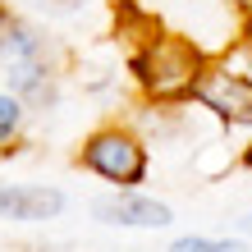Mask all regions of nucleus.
Returning <instances> with one entry per match:
<instances>
[{"label": "nucleus", "instance_id": "f257e3e1", "mask_svg": "<svg viewBox=\"0 0 252 252\" xmlns=\"http://www.w3.org/2000/svg\"><path fill=\"white\" fill-rule=\"evenodd\" d=\"M206 64H211V55L202 51V41H192L184 32H165V28H156L138 46H128V60H124L138 96L152 101V106L192 101V87L206 73Z\"/></svg>", "mask_w": 252, "mask_h": 252}, {"label": "nucleus", "instance_id": "f03ea898", "mask_svg": "<svg viewBox=\"0 0 252 252\" xmlns=\"http://www.w3.org/2000/svg\"><path fill=\"white\" fill-rule=\"evenodd\" d=\"M78 165L110 188H138L152 174V142L133 124H96L78 147Z\"/></svg>", "mask_w": 252, "mask_h": 252}, {"label": "nucleus", "instance_id": "7ed1b4c3", "mask_svg": "<svg viewBox=\"0 0 252 252\" xmlns=\"http://www.w3.org/2000/svg\"><path fill=\"white\" fill-rule=\"evenodd\" d=\"M192 106H202L225 128H252V69L234 60H211L192 87Z\"/></svg>", "mask_w": 252, "mask_h": 252}, {"label": "nucleus", "instance_id": "20e7f679", "mask_svg": "<svg viewBox=\"0 0 252 252\" xmlns=\"http://www.w3.org/2000/svg\"><path fill=\"white\" fill-rule=\"evenodd\" d=\"M92 220L110 229H170L174 211L170 202H160L142 188H110L92 202Z\"/></svg>", "mask_w": 252, "mask_h": 252}, {"label": "nucleus", "instance_id": "39448f33", "mask_svg": "<svg viewBox=\"0 0 252 252\" xmlns=\"http://www.w3.org/2000/svg\"><path fill=\"white\" fill-rule=\"evenodd\" d=\"M64 211V192L51 184H0V220L41 225Z\"/></svg>", "mask_w": 252, "mask_h": 252}, {"label": "nucleus", "instance_id": "423d86ee", "mask_svg": "<svg viewBox=\"0 0 252 252\" xmlns=\"http://www.w3.org/2000/svg\"><path fill=\"white\" fill-rule=\"evenodd\" d=\"M156 14H147V9H138L133 5V0H120V5H115V37H124L128 46H138V41H147L156 32Z\"/></svg>", "mask_w": 252, "mask_h": 252}, {"label": "nucleus", "instance_id": "0eeeda50", "mask_svg": "<svg viewBox=\"0 0 252 252\" xmlns=\"http://www.w3.org/2000/svg\"><path fill=\"white\" fill-rule=\"evenodd\" d=\"M28 124V106L23 96H14L9 87L0 92V152H9V142H19V133Z\"/></svg>", "mask_w": 252, "mask_h": 252}, {"label": "nucleus", "instance_id": "6e6552de", "mask_svg": "<svg viewBox=\"0 0 252 252\" xmlns=\"http://www.w3.org/2000/svg\"><path fill=\"white\" fill-rule=\"evenodd\" d=\"M19 5H28L32 14H41V19H78L92 0H19Z\"/></svg>", "mask_w": 252, "mask_h": 252}, {"label": "nucleus", "instance_id": "1a4fd4ad", "mask_svg": "<svg viewBox=\"0 0 252 252\" xmlns=\"http://www.w3.org/2000/svg\"><path fill=\"white\" fill-rule=\"evenodd\" d=\"M220 239H211V234H179L165 252H216Z\"/></svg>", "mask_w": 252, "mask_h": 252}, {"label": "nucleus", "instance_id": "9d476101", "mask_svg": "<svg viewBox=\"0 0 252 252\" xmlns=\"http://www.w3.org/2000/svg\"><path fill=\"white\" fill-rule=\"evenodd\" d=\"M239 60H243V69H252V19H243V28H239Z\"/></svg>", "mask_w": 252, "mask_h": 252}, {"label": "nucleus", "instance_id": "9b49d317", "mask_svg": "<svg viewBox=\"0 0 252 252\" xmlns=\"http://www.w3.org/2000/svg\"><path fill=\"white\" fill-rule=\"evenodd\" d=\"M239 234H243V239H252V211H248V216H239Z\"/></svg>", "mask_w": 252, "mask_h": 252}, {"label": "nucleus", "instance_id": "f8f14e48", "mask_svg": "<svg viewBox=\"0 0 252 252\" xmlns=\"http://www.w3.org/2000/svg\"><path fill=\"white\" fill-rule=\"evenodd\" d=\"M229 5H234V9H239V14H243V19H252V0H229Z\"/></svg>", "mask_w": 252, "mask_h": 252}, {"label": "nucleus", "instance_id": "ddd939ff", "mask_svg": "<svg viewBox=\"0 0 252 252\" xmlns=\"http://www.w3.org/2000/svg\"><path fill=\"white\" fill-rule=\"evenodd\" d=\"M239 165H243V170H252V142H248L243 152H239Z\"/></svg>", "mask_w": 252, "mask_h": 252}]
</instances>
